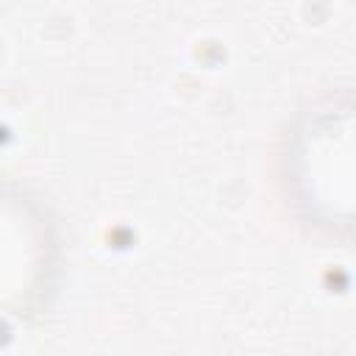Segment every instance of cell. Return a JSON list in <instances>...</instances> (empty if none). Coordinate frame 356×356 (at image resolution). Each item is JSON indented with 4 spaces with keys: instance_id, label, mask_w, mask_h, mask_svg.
<instances>
[{
    "instance_id": "1",
    "label": "cell",
    "mask_w": 356,
    "mask_h": 356,
    "mask_svg": "<svg viewBox=\"0 0 356 356\" xmlns=\"http://www.w3.org/2000/svg\"><path fill=\"white\" fill-rule=\"evenodd\" d=\"M286 189L314 228L356 234V100L314 108L286 142Z\"/></svg>"
}]
</instances>
